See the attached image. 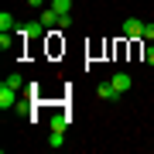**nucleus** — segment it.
<instances>
[{
	"label": "nucleus",
	"mask_w": 154,
	"mask_h": 154,
	"mask_svg": "<svg viewBox=\"0 0 154 154\" xmlns=\"http://www.w3.org/2000/svg\"><path fill=\"white\" fill-rule=\"evenodd\" d=\"M120 38H127V41H140V38H144V21H140V17H127L123 28H120Z\"/></svg>",
	"instance_id": "obj_1"
},
{
	"label": "nucleus",
	"mask_w": 154,
	"mask_h": 154,
	"mask_svg": "<svg viewBox=\"0 0 154 154\" xmlns=\"http://www.w3.org/2000/svg\"><path fill=\"white\" fill-rule=\"evenodd\" d=\"M17 34H24V38H48V28H45L41 17H38V21H31V24H21Z\"/></svg>",
	"instance_id": "obj_2"
},
{
	"label": "nucleus",
	"mask_w": 154,
	"mask_h": 154,
	"mask_svg": "<svg viewBox=\"0 0 154 154\" xmlns=\"http://www.w3.org/2000/svg\"><path fill=\"white\" fill-rule=\"evenodd\" d=\"M14 103H17V89L4 82V86H0V110H11Z\"/></svg>",
	"instance_id": "obj_3"
},
{
	"label": "nucleus",
	"mask_w": 154,
	"mask_h": 154,
	"mask_svg": "<svg viewBox=\"0 0 154 154\" xmlns=\"http://www.w3.org/2000/svg\"><path fill=\"white\" fill-rule=\"evenodd\" d=\"M110 82L116 86V93H120V96H123V93H127V89H130V86H134V75H130V72H116V75L110 79Z\"/></svg>",
	"instance_id": "obj_4"
},
{
	"label": "nucleus",
	"mask_w": 154,
	"mask_h": 154,
	"mask_svg": "<svg viewBox=\"0 0 154 154\" xmlns=\"http://www.w3.org/2000/svg\"><path fill=\"white\" fill-rule=\"evenodd\" d=\"M96 96H99V99H106V103H110V99H116V96H120V93H116V86L110 82V79H106V82H99V86H96Z\"/></svg>",
	"instance_id": "obj_5"
},
{
	"label": "nucleus",
	"mask_w": 154,
	"mask_h": 154,
	"mask_svg": "<svg viewBox=\"0 0 154 154\" xmlns=\"http://www.w3.org/2000/svg\"><path fill=\"white\" fill-rule=\"evenodd\" d=\"M38 17H41V24H45V28H55V24H58V17H62V14L55 11V7H45V11H41Z\"/></svg>",
	"instance_id": "obj_6"
},
{
	"label": "nucleus",
	"mask_w": 154,
	"mask_h": 154,
	"mask_svg": "<svg viewBox=\"0 0 154 154\" xmlns=\"http://www.w3.org/2000/svg\"><path fill=\"white\" fill-rule=\"evenodd\" d=\"M58 34H62V31H48V55H58V51L65 48V45L58 41Z\"/></svg>",
	"instance_id": "obj_7"
},
{
	"label": "nucleus",
	"mask_w": 154,
	"mask_h": 154,
	"mask_svg": "<svg viewBox=\"0 0 154 154\" xmlns=\"http://www.w3.org/2000/svg\"><path fill=\"white\" fill-rule=\"evenodd\" d=\"M48 123H51V130H65V127H69V113H65V110H58Z\"/></svg>",
	"instance_id": "obj_8"
},
{
	"label": "nucleus",
	"mask_w": 154,
	"mask_h": 154,
	"mask_svg": "<svg viewBox=\"0 0 154 154\" xmlns=\"http://www.w3.org/2000/svg\"><path fill=\"white\" fill-rule=\"evenodd\" d=\"M65 144V130H51L48 134V147H62Z\"/></svg>",
	"instance_id": "obj_9"
},
{
	"label": "nucleus",
	"mask_w": 154,
	"mask_h": 154,
	"mask_svg": "<svg viewBox=\"0 0 154 154\" xmlns=\"http://www.w3.org/2000/svg\"><path fill=\"white\" fill-rule=\"evenodd\" d=\"M0 31H17V24H14V17L7 14V11L0 14Z\"/></svg>",
	"instance_id": "obj_10"
},
{
	"label": "nucleus",
	"mask_w": 154,
	"mask_h": 154,
	"mask_svg": "<svg viewBox=\"0 0 154 154\" xmlns=\"http://www.w3.org/2000/svg\"><path fill=\"white\" fill-rule=\"evenodd\" d=\"M4 82H7V86H14V89H21V86H24V75H21V72H11Z\"/></svg>",
	"instance_id": "obj_11"
},
{
	"label": "nucleus",
	"mask_w": 154,
	"mask_h": 154,
	"mask_svg": "<svg viewBox=\"0 0 154 154\" xmlns=\"http://www.w3.org/2000/svg\"><path fill=\"white\" fill-rule=\"evenodd\" d=\"M48 7H55L58 14H69V11H72V0H51Z\"/></svg>",
	"instance_id": "obj_12"
},
{
	"label": "nucleus",
	"mask_w": 154,
	"mask_h": 154,
	"mask_svg": "<svg viewBox=\"0 0 154 154\" xmlns=\"http://www.w3.org/2000/svg\"><path fill=\"white\" fill-rule=\"evenodd\" d=\"M11 34H14V31H0V48H4V51L14 45V38H11Z\"/></svg>",
	"instance_id": "obj_13"
},
{
	"label": "nucleus",
	"mask_w": 154,
	"mask_h": 154,
	"mask_svg": "<svg viewBox=\"0 0 154 154\" xmlns=\"http://www.w3.org/2000/svg\"><path fill=\"white\" fill-rule=\"evenodd\" d=\"M144 65H154V41L144 48Z\"/></svg>",
	"instance_id": "obj_14"
},
{
	"label": "nucleus",
	"mask_w": 154,
	"mask_h": 154,
	"mask_svg": "<svg viewBox=\"0 0 154 154\" xmlns=\"http://www.w3.org/2000/svg\"><path fill=\"white\" fill-rule=\"evenodd\" d=\"M65 28H72V14H62L58 17V31H65Z\"/></svg>",
	"instance_id": "obj_15"
},
{
	"label": "nucleus",
	"mask_w": 154,
	"mask_h": 154,
	"mask_svg": "<svg viewBox=\"0 0 154 154\" xmlns=\"http://www.w3.org/2000/svg\"><path fill=\"white\" fill-rule=\"evenodd\" d=\"M144 41H154V24H144Z\"/></svg>",
	"instance_id": "obj_16"
},
{
	"label": "nucleus",
	"mask_w": 154,
	"mask_h": 154,
	"mask_svg": "<svg viewBox=\"0 0 154 154\" xmlns=\"http://www.w3.org/2000/svg\"><path fill=\"white\" fill-rule=\"evenodd\" d=\"M28 7H45V0H28Z\"/></svg>",
	"instance_id": "obj_17"
}]
</instances>
